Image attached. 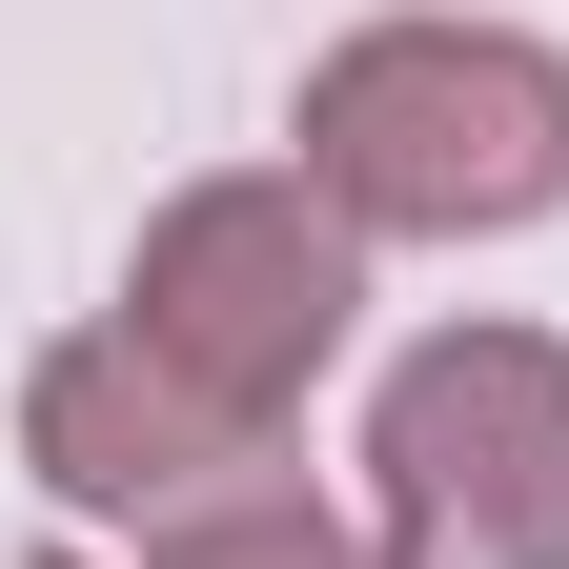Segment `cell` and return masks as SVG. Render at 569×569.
Wrapping results in <instances>:
<instances>
[{"label":"cell","instance_id":"obj_5","mask_svg":"<svg viewBox=\"0 0 569 569\" xmlns=\"http://www.w3.org/2000/svg\"><path fill=\"white\" fill-rule=\"evenodd\" d=\"M41 569H82V549H41ZM142 569H387V549H346L306 488H264V509H203V529H163Z\"/></svg>","mask_w":569,"mask_h":569},{"label":"cell","instance_id":"obj_1","mask_svg":"<svg viewBox=\"0 0 569 569\" xmlns=\"http://www.w3.org/2000/svg\"><path fill=\"white\" fill-rule=\"evenodd\" d=\"M306 183L387 244H488L569 203V61L509 21H367L306 82Z\"/></svg>","mask_w":569,"mask_h":569},{"label":"cell","instance_id":"obj_2","mask_svg":"<svg viewBox=\"0 0 569 569\" xmlns=\"http://www.w3.org/2000/svg\"><path fill=\"white\" fill-rule=\"evenodd\" d=\"M346 306H367V224H346L306 163L183 183L163 224H142V264H122V346L183 367L203 407H244V427L306 407V367L346 346Z\"/></svg>","mask_w":569,"mask_h":569},{"label":"cell","instance_id":"obj_4","mask_svg":"<svg viewBox=\"0 0 569 569\" xmlns=\"http://www.w3.org/2000/svg\"><path fill=\"white\" fill-rule=\"evenodd\" d=\"M21 468L61 488V509H122L142 549H163L203 509H264V488H284V427L203 407L183 367H142L122 326H82V346H41V387H21Z\"/></svg>","mask_w":569,"mask_h":569},{"label":"cell","instance_id":"obj_3","mask_svg":"<svg viewBox=\"0 0 569 569\" xmlns=\"http://www.w3.org/2000/svg\"><path fill=\"white\" fill-rule=\"evenodd\" d=\"M367 488H387V569H569V346L549 326L407 346Z\"/></svg>","mask_w":569,"mask_h":569}]
</instances>
